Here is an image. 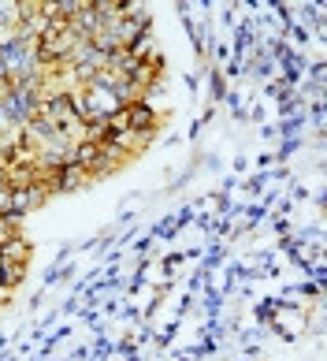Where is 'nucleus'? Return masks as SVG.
Instances as JSON below:
<instances>
[{"label":"nucleus","mask_w":327,"mask_h":361,"mask_svg":"<svg viewBox=\"0 0 327 361\" xmlns=\"http://www.w3.org/2000/svg\"><path fill=\"white\" fill-rule=\"evenodd\" d=\"M123 123H127V130L149 135V130L156 127V116H153V109H145V104H127V109H123Z\"/></svg>","instance_id":"obj_1"}]
</instances>
